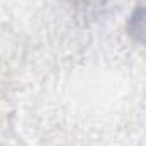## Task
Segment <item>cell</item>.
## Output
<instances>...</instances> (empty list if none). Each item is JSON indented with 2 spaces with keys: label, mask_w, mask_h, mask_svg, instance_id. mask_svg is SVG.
<instances>
[{
  "label": "cell",
  "mask_w": 146,
  "mask_h": 146,
  "mask_svg": "<svg viewBox=\"0 0 146 146\" xmlns=\"http://www.w3.org/2000/svg\"><path fill=\"white\" fill-rule=\"evenodd\" d=\"M127 34L146 44V2H139L134 10L131 12V15L127 17V24H126Z\"/></svg>",
  "instance_id": "obj_1"
},
{
  "label": "cell",
  "mask_w": 146,
  "mask_h": 146,
  "mask_svg": "<svg viewBox=\"0 0 146 146\" xmlns=\"http://www.w3.org/2000/svg\"><path fill=\"white\" fill-rule=\"evenodd\" d=\"M78 5H85V7H90V5H100L104 3L106 0H75Z\"/></svg>",
  "instance_id": "obj_2"
}]
</instances>
